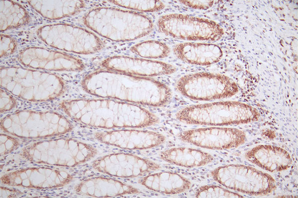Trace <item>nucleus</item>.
I'll return each mask as SVG.
<instances>
[{
	"mask_svg": "<svg viewBox=\"0 0 298 198\" xmlns=\"http://www.w3.org/2000/svg\"><path fill=\"white\" fill-rule=\"evenodd\" d=\"M91 91L103 97L160 107L171 98L170 88L154 79L123 72L99 71L89 75Z\"/></svg>",
	"mask_w": 298,
	"mask_h": 198,
	"instance_id": "1",
	"label": "nucleus"
},
{
	"mask_svg": "<svg viewBox=\"0 0 298 198\" xmlns=\"http://www.w3.org/2000/svg\"><path fill=\"white\" fill-rule=\"evenodd\" d=\"M86 23L93 31L108 39L124 42L143 37L153 29L148 17L140 13L113 7H100L91 11Z\"/></svg>",
	"mask_w": 298,
	"mask_h": 198,
	"instance_id": "2",
	"label": "nucleus"
},
{
	"mask_svg": "<svg viewBox=\"0 0 298 198\" xmlns=\"http://www.w3.org/2000/svg\"><path fill=\"white\" fill-rule=\"evenodd\" d=\"M260 116L248 104L227 101L190 106L178 111L176 118L188 124L224 126L256 121Z\"/></svg>",
	"mask_w": 298,
	"mask_h": 198,
	"instance_id": "3",
	"label": "nucleus"
},
{
	"mask_svg": "<svg viewBox=\"0 0 298 198\" xmlns=\"http://www.w3.org/2000/svg\"><path fill=\"white\" fill-rule=\"evenodd\" d=\"M214 180L223 186L252 196H265L276 189L272 176L241 164L220 166L211 172Z\"/></svg>",
	"mask_w": 298,
	"mask_h": 198,
	"instance_id": "4",
	"label": "nucleus"
},
{
	"mask_svg": "<svg viewBox=\"0 0 298 198\" xmlns=\"http://www.w3.org/2000/svg\"><path fill=\"white\" fill-rule=\"evenodd\" d=\"M176 87L184 96L203 101L229 98L238 91L237 85L231 78L208 72L184 75L177 81Z\"/></svg>",
	"mask_w": 298,
	"mask_h": 198,
	"instance_id": "5",
	"label": "nucleus"
},
{
	"mask_svg": "<svg viewBox=\"0 0 298 198\" xmlns=\"http://www.w3.org/2000/svg\"><path fill=\"white\" fill-rule=\"evenodd\" d=\"M160 32L175 38L192 41H216L224 30L216 22L182 14H168L157 21Z\"/></svg>",
	"mask_w": 298,
	"mask_h": 198,
	"instance_id": "6",
	"label": "nucleus"
},
{
	"mask_svg": "<svg viewBox=\"0 0 298 198\" xmlns=\"http://www.w3.org/2000/svg\"><path fill=\"white\" fill-rule=\"evenodd\" d=\"M182 140L196 146L211 149L236 148L246 140L245 132L231 128L210 127L190 130L180 132Z\"/></svg>",
	"mask_w": 298,
	"mask_h": 198,
	"instance_id": "7",
	"label": "nucleus"
},
{
	"mask_svg": "<svg viewBox=\"0 0 298 198\" xmlns=\"http://www.w3.org/2000/svg\"><path fill=\"white\" fill-rule=\"evenodd\" d=\"M102 171L120 177H136L160 168L158 164L139 156L125 153L113 154L97 163Z\"/></svg>",
	"mask_w": 298,
	"mask_h": 198,
	"instance_id": "8",
	"label": "nucleus"
},
{
	"mask_svg": "<svg viewBox=\"0 0 298 198\" xmlns=\"http://www.w3.org/2000/svg\"><path fill=\"white\" fill-rule=\"evenodd\" d=\"M102 65L110 70L145 76L170 74L176 70L164 62L122 56L106 59Z\"/></svg>",
	"mask_w": 298,
	"mask_h": 198,
	"instance_id": "9",
	"label": "nucleus"
},
{
	"mask_svg": "<svg viewBox=\"0 0 298 198\" xmlns=\"http://www.w3.org/2000/svg\"><path fill=\"white\" fill-rule=\"evenodd\" d=\"M101 140L117 147L143 149L158 146L166 140L158 132L136 130H122L104 132L99 135Z\"/></svg>",
	"mask_w": 298,
	"mask_h": 198,
	"instance_id": "10",
	"label": "nucleus"
},
{
	"mask_svg": "<svg viewBox=\"0 0 298 198\" xmlns=\"http://www.w3.org/2000/svg\"><path fill=\"white\" fill-rule=\"evenodd\" d=\"M245 158L271 172L287 170L292 165L290 154L284 149L271 145L256 146L245 154Z\"/></svg>",
	"mask_w": 298,
	"mask_h": 198,
	"instance_id": "11",
	"label": "nucleus"
},
{
	"mask_svg": "<svg viewBox=\"0 0 298 198\" xmlns=\"http://www.w3.org/2000/svg\"><path fill=\"white\" fill-rule=\"evenodd\" d=\"M174 53L180 60L191 64L208 66L219 62L223 51L217 45L201 43H183L176 45Z\"/></svg>",
	"mask_w": 298,
	"mask_h": 198,
	"instance_id": "12",
	"label": "nucleus"
},
{
	"mask_svg": "<svg viewBox=\"0 0 298 198\" xmlns=\"http://www.w3.org/2000/svg\"><path fill=\"white\" fill-rule=\"evenodd\" d=\"M149 190L165 194H177L188 190L191 182L175 173L162 172L148 175L138 181Z\"/></svg>",
	"mask_w": 298,
	"mask_h": 198,
	"instance_id": "13",
	"label": "nucleus"
},
{
	"mask_svg": "<svg viewBox=\"0 0 298 198\" xmlns=\"http://www.w3.org/2000/svg\"><path fill=\"white\" fill-rule=\"evenodd\" d=\"M160 157L167 162L189 168L206 165L214 159L208 153L187 147H175L164 150L160 152Z\"/></svg>",
	"mask_w": 298,
	"mask_h": 198,
	"instance_id": "14",
	"label": "nucleus"
},
{
	"mask_svg": "<svg viewBox=\"0 0 298 198\" xmlns=\"http://www.w3.org/2000/svg\"><path fill=\"white\" fill-rule=\"evenodd\" d=\"M130 51L141 57L150 59L164 58L170 52V48L166 44L156 40L139 43L131 47Z\"/></svg>",
	"mask_w": 298,
	"mask_h": 198,
	"instance_id": "15",
	"label": "nucleus"
},
{
	"mask_svg": "<svg viewBox=\"0 0 298 198\" xmlns=\"http://www.w3.org/2000/svg\"><path fill=\"white\" fill-rule=\"evenodd\" d=\"M121 7L143 12H155L164 8L165 5L160 1L116 0L111 1Z\"/></svg>",
	"mask_w": 298,
	"mask_h": 198,
	"instance_id": "16",
	"label": "nucleus"
},
{
	"mask_svg": "<svg viewBox=\"0 0 298 198\" xmlns=\"http://www.w3.org/2000/svg\"><path fill=\"white\" fill-rule=\"evenodd\" d=\"M197 198H243L235 192L214 185H206L200 187L196 191Z\"/></svg>",
	"mask_w": 298,
	"mask_h": 198,
	"instance_id": "17",
	"label": "nucleus"
},
{
	"mask_svg": "<svg viewBox=\"0 0 298 198\" xmlns=\"http://www.w3.org/2000/svg\"><path fill=\"white\" fill-rule=\"evenodd\" d=\"M180 2L191 8L203 10L208 9L214 3L213 1L209 0H182Z\"/></svg>",
	"mask_w": 298,
	"mask_h": 198,
	"instance_id": "18",
	"label": "nucleus"
}]
</instances>
